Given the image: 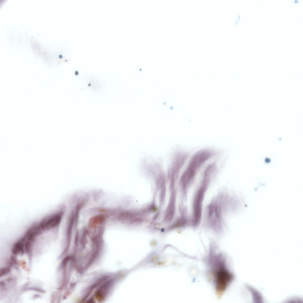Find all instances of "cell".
I'll return each instance as SVG.
<instances>
[{
  "label": "cell",
  "mask_w": 303,
  "mask_h": 303,
  "mask_svg": "<svg viewBox=\"0 0 303 303\" xmlns=\"http://www.w3.org/2000/svg\"><path fill=\"white\" fill-rule=\"evenodd\" d=\"M227 213L220 202L215 197L207 205L204 213V223L208 229L216 233L224 230V217Z\"/></svg>",
  "instance_id": "6da1fadb"
},
{
  "label": "cell",
  "mask_w": 303,
  "mask_h": 303,
  "mask_svg": "<svg viewBox=\"0 0 303 303\" xmlns=\"http://www.w3.org/2000/svg\"><path fill=\"white\" fill-rule=\"evenodd\" d=\"M210 184L205 180H200L193 195L191 220V226L194 228L197 227L202 220L203 201Z\"/></svg>",
  "instance_id": "7a4b0ae2"
},
{
  "label": "cell",
  "mask_w": 303,
  "mask_h": 303,
  "mask_svg": "<svg viewBox=\"0 0 303 303\" xmlns=\"http://www.w3.org/2000/svg\"><path fill=\"white\" fill-rule=\"evenodd\" d=\"M221 263L218 264L213 272L216 293L219 296L226 289L233 278L223 263Z\"/></svg>",
  "instance_id": "3957f363"
},
{
  "label": "cell",
  "mask_w": 303,
  "mask_h": 303,
  "mask_svg": "<svg viewBox=\"0 0 303 303\" xmlns=\"http://www.w3.org/2000/svg\"><path fill=\"white\" fill-rule=\"evenodd\" d=\"M23 251V244L21 242L19 241L14 244L12 250V252L13 254H16L20 252L22 253Z\"/></svg>",
  "instance_id": "277c9868"
},
{
  "label": "cell",
  "mask_w": 303,
  "mask_h": 303,
  "mask_svg": "<svg viewBox=\"0 0 303 303\" xmlns=\"http://www.w3.org/2000/svg\"><path fill=\"white\" fill-rule=\"evenodd\" d=\"M9 269L5 268H2L0 270V275L1 276L7 273L9 271Z\"/></svg>",
  "instance_id": "5b68a950"
}]
</instances>
